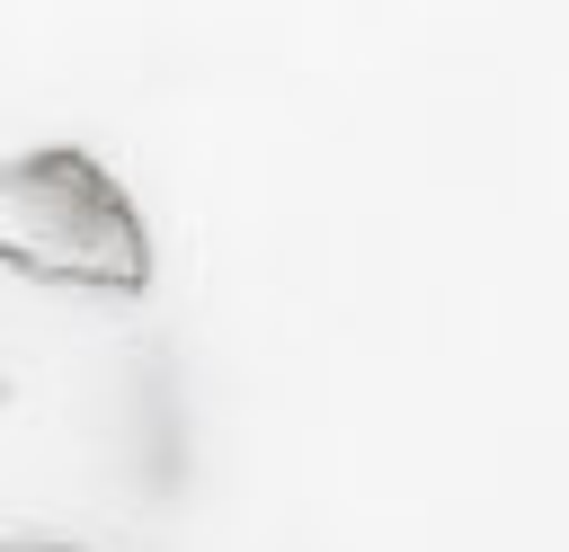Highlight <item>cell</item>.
Masks as SVG:
<instances>
[{
  "label": "cell",
  "mask_w": 569,
  "mask_h": 552,
  "mask_svg": "<svg viewBox=\"0 0 569 552\" xmlns=\"http://www.w3.org/2000/svg\"><path fill=\"white\" fill-rule=\"evenodd\" d=\"M36 552H71V543H36Z\"/></svg>",
  "instance_id": "7a4b0ae2"
},
{
  "label": "cell",
  "mask_w": 569,
  "mask_h": 552,
  "mask_svg": "<svg viewBox=\"0 0 569 552\" xmlns=\"http://www.w3.org/2000/svg\"><path fill=\"white\" fill-rule=\"evenodd\" d=\"M0 267H18L36 285L142 294L151 231H142V205L80 142H44V151L0 160Z\"/></svg>",
  "instance_id": "6da1fadb"
}]
</instances>
